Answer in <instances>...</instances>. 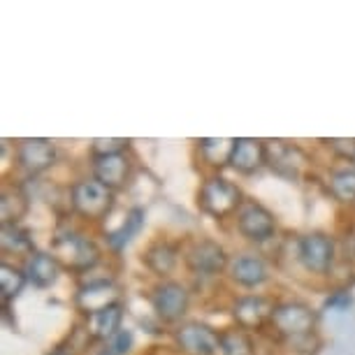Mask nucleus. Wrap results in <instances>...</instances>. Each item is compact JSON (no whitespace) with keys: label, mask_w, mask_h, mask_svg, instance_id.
<instances>
[{"label":"nucleus","mask_w":355,"mask_h":355,"mask_svg":"<svg viewBox=\"0 0 355 355\" xmlns=\"http://www.w3.org/2000/svg\"><path fill=\"white\" fill-rule=\"evenodd\" d=\"M242 205H244L242 189H239L237 184H232L230 179L209 177L202 186H200L198 207L207 214V216L225 218L237 209H242Z\"/></svg>","instance_id":"nucleus-1"},{"label":"nucleus","mask_w":355,"mask_h":355,"mask_svg":"<svg viewBox=\"0 0 355 355\" xmlns=\"http://www.w3.org/2000/svg\"><path fill=\"white\" fill-rule=\"evenodd\" d=\"M51 256L58 260V265L70 272H89L98 265L100 251L96 242L79 232H63L53 239Z\"/></svg>","instance_id":"nucleus-2"},{"label":"nucleus","mask_w":355,"mask_h":355,"mask_svg":"<svg viewBox=\"0 0 355 355\" xmlns=\"http://www.w3.org/2000/svg\"><path fill=\"white\" fill-rule=\"evenodd\" d=\"M270 323L274 325V330H277L281 337L293 341V339H302V337H309V334H316L318 313L304 302H284V304H277Z\"/></svg>","instance_id":"nucleus-3"},{"label":"nucleus","mask_w":355,"mask_h":355,"mask_svg":"<svg viewBox=\"0 0 355 355\" xmlns=\"http://www.w3.org/2000/svg\"><path fill=\"white\" fill-rule=\"evenodd\" d=\"M70 205L79 216L89 220H103L114 207V191L100 184L98 179H84L72 186Z\"/></svg>","instance_id":"nucleus-4"},{"label":"nucleus","mask_w":355,"mask_h":355,"mask_svg":"<svg viewBox=\"0 0 355 355\" xmlns=\"http://www.w3.org/2000/svg\"><path fill=\"white\" fill-rule=\"evenodd\" d=\"M153 311L160 320L165 323H177L186 316L191 304V295L186 291V286L177 284V281H163L156 291H153L151 297Z\"/></svg>","instance_id":"nucleus-5"},{"label":"nucleus","mask_w":355,"mask_h":355,"mask_svg":"<svg viewBox=\"0 0 355 355\" xmlns=\"http://www.w3.org/2000/svg\"><path fill=\"white\" fill-rule=\"evenodd\" d=\"M177 346L189 355H216L220 351V332L202 323H184L174 332Z\"/></svg>","instance_id":"nucleus-6"},{"label":"nucleus","mask_w":355,"mask_h":355,"mask_svg":"<svg viewBox=\"0 0 355 355\" xmlns=\"http://www.w3.org/2000/svg\"><path fill=\"white\" fill-rule=\"evenodd\" d=\"M237 227L249 242H267L277 232V220L272 211L258 202H246L237 214Z\"/></svg>","instance_id":"nucleus-7"},{"label":"nucleus","mask_w":355,"mask_h":355,"mask_svg":"<svg viewBox=\"0 0 355 355\" xmlns=\"http://www.w3.org/2000/svg\"><path fill=\"white\" fill-rule=\"evenodd\" d=\"M300 260L309 272L325 274L334 263V242L325 232H309L300 239Z\"/></svg>","instance_id":"nucleus-8"},{"label":"nucleus","mask_w":355,"mask_h":355,"mask_svg":"<svg viewBox=\"0 0 355 355\" xmlns=\"http://www.w3.org/2000/svg\"><path fill=\"white\" fill-rule=\"evenodd\" d=\"M186 265L191 272L202 274V277H214V274L223 272L227 265V256L223 246L214 239H200L186 253Z\"/></svg>","instance_id":"nucleus-9"},{"label":"nucleus","mask_w":355,"mask_h":355,"mask_svg":"<svg viewBox=\"0 0 355 355\" xmlns=\"http://www.w3.org/2000/svg\"><path fill=\"white\" fill-rule=\"evenodd\" d=\"M267 165H270L279 177L300 179L304 172L306 156H304V151L295 144L270 142V146H267Z\"/></svg>","instance_id":"nucleus-10"},{"label":"nucleus","mask_w":355,"mask_h":355,"mask_svg":"<svg viewBox=\"0 0 355 355\" xmlns=\"http://www.w3.org/2000/svg\"><path fill=\"white\" fill-rule=\"evenodd\" d=\"M274 309L277 306L263 295H244L232 304V316L242 330H256V327H263L267 320H272Z\"/></svg>","instance_id":"nucleus-11"},{"label":"nucleus","mask_w":355,"mask_h":355,"mask_svg":"<svg viewBox=\"0 0 355 355\" xmlns=\"http://www.w3.org/2000/svg\"><path fill=\"white\" fill-rule=\"evenodd\" d=\"M77 309L86 313V316H93V313L107 309V306L119 304V288L114 286V281H91L79 288L77 297Z\"/></svg>","instance_id":"nucleus-12"},{"label":"nucleus","mask_w":355,"mask_h":355,"mask_svg":"<svg viewBox=\"0 0 355 355\" xmlns=\"http://www.w3.org/2000/svg\"><path fill=\"white\" fill-rule=\"evenodd\" d=\"M56 160V146L49 139L31 137L19 142V163L28 174H40L49 170Z\"/></svg>","instance_id":"nucleus-13"},{"label":"nucleus","mask_w":355,"mask_h":355,"mask_svg":"<svg viewBox=\"0 0 355 355\" xmlns=\"http://www.w3.org/2000/svg\"><path fill=\"white\" fill-rule=\"evenodd\" d=\"M232 170L239 174H253L260 167L267 165V144L253 137H237L234 139V149L230 156Z\"/></svg>","instance_id":"nucleus-14"},{"label":"nucleus","mask_w":355,"mask_h":355,"mask_svg":"<svg viewBox=\"0 0 355 355\" xmlns=\"http://www.w3.org/2000/svg\"><path fill=\"white\" fill-rule=\"evenodd\" d=\"M93 174L100 184H105L110 191L123 189L130 177V158L125 153H114V156L93 158Z\"/></svg>","instance_id":"nucleus-15"},{"label":"nucleus","mask_w":355,"mask_h":355,"mask_svg":"<svg viewBox=\"0 0 355 355\" xmlns=\"http://www.w3.org/2000/svg\"><path fill=\"white\" fill-rule=\"evenodd\" d=\"M63 267L58 265V260L51 256V253L44 251H35L26 263V277H28V284L35 288H51L61 277Z\"/></svg>","instance_id":"nucleus-16"},{"label":"nucleus","mask_w":355,"mask_h":355,"mask_svg":"<svg viewBox=\"0 0 355 355\" xmlns=\"http://www.w3.org/2000/svg\"><path fill=\"white\" fill-rule=\"evenodd\" d=\"M267 265L258 256H239L230 265V279L244 288H258L267 281Z\"/></svg>","instance_id":"nucleus-17"},{"label":"nucleus","mask_w":355,"mask_h":355,"mask_svg":"<svg viewBox=\"0 0 355 355\" xmlns=\"http://www.w3.org/2000/svg\"><path fill=\"white\" fill-rule=\"evenodd\" d=\"M121 323H123V306L119 302L89 316V334L93 339L110 341L121 332Z\"/></svg>","instance_id":"nucleus-18"},{"label":"nucleus","mask_w":355,"mask_h":355,"mask_svg":"<svg viewBox=\"0 0 355 355\" xmlns=\"http://www.w3.org/2000/svg\"><path fill=\"white\" fill-rule=\"evenodd\" d=\"M177 246L167 244V242H158V244H151L149 249L144 251V265L149 267L151 272H156L158 277H165V274H170L174 270V265H177Z\"/></svg>","instance_id":"nucleus-19"},{"label":"nucleus","mask_w":355,"mask_h":355,"mask_svg":"<svg viewBox=\"0 0 355 355\" xmlns=\"http://www.w3.org/2000/svg\"><path fill=\"white\" fill-rule=\"evenodd\" d=\"M144 209L142 207H132V209L125 214V220L121 225L116 227V230H112L110 234H107V242H110L114 249H123L125 244L132 242V237L142 230L144 225Z\"/></svg>","instance_id":"nucleus-20"},{"label":"nucleus","mask_w":355,"mask_h":355,"mask_svg":"<svg viewBox=\"0 0 355 355\" xmlns=\"http://www.w3.org/2000/svg\"><path fill=\"white\" fill-rule=\"evenodd\" d=\"M234 149V139L227 137H205L200 139V151H202L205 160L209 165H225L230 163Z\"/></svg>","instance_id":"nucleus-21"},{"label":"nucleus","mask_w":355,"mask_h":355,"mask_svg":"<svg viewBox=\"0 0 355 355\" xmlns=\"http://www.w3.org/2000/svg\"><path fill=\"white\" fill-rule=\"evenodd\" d=\"M26 281V272H21L19 267L10 265V263H3L0 265V293H3V302L8 304L10 300H15L19 293L24 291Z\"/></svg>","instance_id":"nucleus-22"},{"label":"nucleus","mask_w":355,"mask_h":355,"mask_svg":"<svg viewBox=\"0 0 355 355\" xmlns=\"http://www.w3.org/2000/svg\"><path fill=\"white\" fill-rule=\"evenodd\" d=\"M220 355H256V344L244 330L220 332Z\"/></svg>","instance_id":"nucleus-23"},{"label":"nucleus","mask_w":355,"mask_h":355,"mask_svg":"<svg viewBox=\"0 0 355 355\" xmlns=\"http://www.w3.org/2000/svg\"><path fill=\"white\" fill-rule=\"evenodd\" d=\"M330 191L339 202H355V167L334 172L330 177Z\"/></svg>","instance_id":"nucleus-24"},{"label":"nucleus","mask_w":355,"mask_h":355,"mask_svg":"<svg viewBox=\"0 0 355 355\" xmlns=\"http://www.w3.org/2000/svg\"><path fill=\"white\" fill-rule=\"evenodd\" d=\"M3 209H0V216H3V225L8 223H19V218L24 216L26 209H28V200H26L21 193H5L3 196Z\"/></svg>","instance_id":"nucleus-25"},{"label":"nucleus","mask_w":355,"mask_h":355,"mask_svg":"<svg viewBox=\"0 0 355 355\" xmlns=\"http://www.w3.org/2000/svg\"><path fill=\"white\" fill-rule=\"evenodd\" d=\"M3 249L5 251H26L31 249V237L19 223L3 225Z\"/></svg>","instance_id":"nucleus-26"},{"label":"nucleus","mask_w":355,"mask_h":355,"mask_svg":"<svg viewBox=\"0 0 355 355\" xmlns=\"http://www.w3.org/2000/svg\"><path fill=\"white\" fill-rule=\"evenodd\" d=\"M125 146H128V139H121V137H96L91 142V153H93V158L114 156V153H123Z\"/></svg>","instance_id":"nucleus-27"},{"label":"nucleus","mask_w":355,"mask_h":355,"mask_svg":"<svg viewBox=\"0 0 355 355\" xmlns=\"http://www.w3.org/2000/svg\"><path fill=\"white\" fill-rule=\"evenodd\" d=\"M132 346V334L128 330H121L107 344V355H125Z\"/></svg>","instance_id":"nucleus-28"},{"label":"nucleus","mask_w":355,"mask_h":355,"mask_svg":"<svg viewBox=\"0 0 355 355\" xmlns=\"http://www.w3.org/2000/svg\"><path fill=\"white\" fill-rule=\"evenodd\" d=\"M325 144L330 146L332 151H337L339 156L353 158V160H355V139H339V137H332V139H325Z\"/></svg>","instance_id":"nucleus-29"},{"label":"nucleus","mask_w":355,"mask_h":355,"mask_svg":"<svg viewBox=\"0 0 355 355\" xmlns=\"http://www.w3.org/2000/svg\"><path fill=\"white\" fill-rule=\"evenodd\" d=\"M46 355H65L61 348H56V351H51V353H46Z\"/></svg>","instance_id":"nucleus-30"}]
</instances>
